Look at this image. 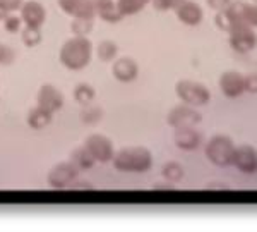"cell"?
I'll list each match as a JSON object with an SVG mask.
<instances>
[{
  "mask_svg": "<svg viewBox=\"0 0 257 232\" xmlns=\"http://www.w3.org/2000/svg\"><path fill=\"white\" fill-rule=\"evenodd\" d=\"M93 59V43L88 36H76L65 40L59 50V60L69 71H82Z\"/></svg>",
  "mask_w": 257,
  "mask_h": 232,
  "instance_id": "6da1fadb",
  "label": "cell"
},
{
  "mask_svg": "<svg viewBox=\"0 0 257 232\" xmlns=\"http://www.w3.org/2000/svg\"><path fill=\"white\" fill-rule=\"evenodd\" d=\"M111 162L118 172L143 174L153 167V153L146 146H125L115 151Z\"/></svg>",
  "mask_w": 257,
  "mask_h": 232,
  "instance_id": "7a4b0ae2",
  "label": "cell"
},
{
  "mask_svg": "<svg viewBox=\"0 0 257 232\" xmlns=\"http://www.w3.org/2000/svg\"><path fill=\"white\" fill-rule=\"evenodd\" d=\"M233 151H235V144L225 134L213 136L209 139V143L206 144V157H208V160L213 165L221 169L231 165V162H233Z\"/></svg>",
  "mask_w": 257,
  "mask_h": 232,
  "instance_id": "3957f363",
  "label": "cell"
},
{
  "mask_svg": "<svg viewBox=\"0 0 257 232\" xmlns=\"http://www.w3.org/2000/svg\"><path fill=\"white\" fill-rule=\"evenodd\" d=\"M230 35V47L238 53H247L257 47V36L252 26H248L243 19H235Z\"/></svg>",
  "mask_w": 257,
  "mask_h": 232,
  "instance_id": "277c9868",
  "label": "cell"
},
{
  "mask_svg": "<svg viewBox=\"0 0 257 232\" xmlns=\"http://www.w3.org/2000/svg\"><path fill=\"white\" fill-rule=\"evenodd\" d=\"M175 93L182 102L192 107L206 105L211 100V91L202 83L190 81V80L178 81L175 85Z\"/></svg>",
  "mask_w": 257,
  "mask_h": 232,
  "instance_id": "5b68a950",
  "label": "cell"
},
{
  "mask_svg": "<svg viewBox=\"0 0 257 232\" xmlns=\"http://www.w3.org/2000/svg\"><path fill=\"white\" fill-rule=\"evenodd\" d=\"M79 177V169L72 162H60L50 169L47 181L48 186L53 189H67L72 186V182Z\"/></svg>",
  "mask_w": 257,
  "mask_h": 232,
  "instance_id": "8992f818",
  "label": "cell"
},
{
  "mask_svg": "<svg viewBox=\"0 0 257 232\" xmlns=\"http://www.w3.org/2000/svg\"><path fill=\"white\" fill-rule=\"evenodd\" d=\"M84 146L89 150L93 159L96 160V164L98 162L99 164H108L115 155V146L111 143V139L105 134H99V132L89 134L84 139Z\"/></svg>",
  "mask_w": 257,
  "mask_h": 232,
  "instance_id": "52a82bcc",
  "label": "cell"
},
{
  "mask_svg": "<svg viewBox=\"0 0 257 232\" xmlns=\"http://www.w3.org/2000/svg\"><path fill=\"white\" fill-rule=\"evenodd\" d=\"M201 121V112H197L196 107L187 105V103H180V105L173 107L167 115L168 126L173 127V129H177V127H194Z\"/></svg>",
  "mask_w": 257,
  "mask_h": 232,
  "instance_id": "ba28073f",
  "label": "cell"
},
{
  "mask_svg": "<svg viewBox=\"0 0 257 232\" xmlns=\"http://www.w3.org/2000/svg\"><path fill=\"white\" fill-rule=\"evenodd\" d=\"M64 93L57 86H53L52 83H45V85L40 86L38 95H36V105L41 107V109L55 115L64 107Z\"/></svg>",
  "mask_w": 257,
  "mask_h": 232,
  "instance_id": "9c48e42d",
  "label": "cell"
},
{
  "mask_svg": "<svg viewBox=\"0 0 257 232\" xmlns=\"http://www.w3.org/2000/svg\"><path fill=\"white\" fill-rule=\"evenodd\" d=\"M19 16L23 19L24 26L41 28L47 21V9L38 0H24L23 7L19 9Z\"/></svg>",
  "mask_w": 257,
  "mask_h": 232,
  "instance_id": "30bf717a",
  "label": "cell"
},
{
  "mask_svg": "<svg viewBox=\"0 0 257 232\" xmlns=\"http://www.w3.org/2000/svg\"><path fill=\"white\" fill-rule=\"evenodd\" d=\"M231 165L237 167L242 174H255L257 172V150L254 146H250V144L235 146Z\"/></svg>",
  "mask_w": 257,
  "mask_h": 232,
  "instance_id": "8fae6325",
  "label": "cell"
},
{
  "mask_svg": "<svg viewBox=\"0 0 257 232\" xmlns=\"http://www.w3.org/2000/svg\"><path fill=\"white\" fill-rule=\"evenodd\" d=\"M111 74L120 83H132L139 76V65L132 57H117L113 60Z\"/></svg>",
  "mask_w": 257,
  "mask_h": 232,
  "instance_id": "7c38bea8",
  "label": "cell"
},
{
  "mask_svg": "<svg viewBox=\"0 0 257 232\" xmlns=\"http://www.w3.org/2000/svg\"><path fill=\"white\" fill-rule=\"evenodd\" d=\"M243 80H245V76H242V74L237 71H225L221 74V78H219L221 93L225 95L226 98H238L240 95L245 91Z\"/></svg>",
  "mask_w": 257,
  "mask_h": 232,
  "instance_id": "4fadbf2b",
  "label": "cell"
},
{
  "mask_svg": "<svg viewBox=\"0 0 257 232\" xmlns=\"http://www.w3.org/2000/svg\"><path fill=\"white\" fill-rule=\"evenodd\" d=\"M57 4L70 18H96L93 0H57Z\"/></svg>",
  "mask_w": 257,
  "mask_h": 232,
  "instance_id": "5bb4252c",
  "label": "cell"
},
{
  "mask_svg": "<svg viewBox=\"0 0 257 232\" xmlns=\"http://www.w3.org/2000/svg\"><path fill=\"white\" fill-rule=\"evenodd\" d=\"M175 14L177 19L180 23L187 24V26H197V24H201L202 18H204L202 7L197 2H194V0H184L180 6L175 7Z\"/></svg>",
  "mask_w": 257,
  "mask_h": 232,
  "instance_id": "9a60e30c",
  "label": "cell"
},
{
  "mask_svg": "<svg viewBox=\"0 0 257 232\" xmlns=\"http://www.w3.org/2000/svg\"><path fill=\"white\" fill-rule=\"evenodd\" d=\"M173 141L180 150L192 151L201 144V132L196 127H177L173 132Z\"/></svg>",
  "mask_w": 257,
  "mask_h": 232,
  "instance_id": "2e32d148",
  "label": "cell"
},
{
  "mask_svg": "<svg viewBox=\"0 0 257 232\" xmlns=\"http://www.w3.org/2000/svg\"><path fill=\"white\" fill-rule=\"evenodd\" d=\"M93 6L98 18L106 23H118L123 19L118 9V0H93Z\"/></svg>",
  "mask_w": 257,
  "mask_h": 232,
  "instance_id": "e0dca14e",
  "label": "cell"
},
{
  "mask_svg": "<svg viewBox=\"0 0 257 232\" xmlns=\"http://www.w3.org/2000/svg\"><path fill=\"white\" fill-rule=\"evenodd\" d=\"M228 9H230L235 19H243L248 26L257 28V4L231 2Z\"/></svg>",
  "mask_w": 257,
  "mask_h": 232,
  "instance_id": "ac0fdd59",
  "label": "cell"
},
{
  "mask_svg": "<svg viewBox=\"0 0 257 232\" xmlns=\"http://www.w3.org/2000/svg\"><path fill=\"white\" fill-rule=\"evenodd\" d=\"M52 121H53V114H50V112L41 109L38 105L33 107V109L28 112V117H26L28 126L35 131H41V129H45V127H48L50 124H52Z\"/></svg>",
  "mask_w": 257,
  "mask_h": 232,
  "instance_id": "d6986e66",
  "label": "cell"
},
{
  "mask_svg": "<svg viewBox=\"0 0 257 232\" xmlns=\"http://www.w3.org/2000/svg\"><path fill=\"white\" fill-rule=\"evenodd\" d=\"M69 160L72 162L79 171H91V169L94 167V164H96V160L93 159V155H91L89 150L84 146V144L74 148V150L70 151Z\"/></svg>",
  "mask_w": 257,
  "mask_h": 232,
  "instance_id": "ffe728a7",
  "label": "cell"
},
{
  "mask_svg": "<svg viewBox=\"0 0 257 232\" xmlns=\"http://www.w3.org/2000/svg\"><path fill=\"white\" fill-rule=\"evenodd\" d=\"M96 55L101 62H113L118 55V45L113 40H103L96 47Z\"/></svg>",
  "mask_w": 257,
  "mask_h": 232,
  "instance_id": "44dd1931",
  "label": "cell"
},
{
  "mask_svg": "<svg viewBox=\"0 0 257 232\" xmlns=\"http://www.w3.org/2000/svg\"><path fill=\"white\" fill-rule=\"evenodd\" d=\"M96 98V90L94 86H91L89 83H79V85L74 88V100L81 105H88Z\"/></svg>",
  "mask_w": 257,
  "mask_h": 232,
  "instance_id": "7402d4cb",
  "label": "cell"
},
{
  "mask_svg": "<svg viewBox=\"0 0 257 232\" xmlns=\"http://www.w3.org/2000/svg\"><path fill=\"white\" fill-rule=\"evenodd\" d=\"M21 41L24 43V47L28 48H35L43 41V33H41V28H30L24 26L21 30Z\"/></svg>",
  "mask_w": 257,
  "mask_h": 232,
  "instance_id": "603a6c76",
  "label": "cell"
},
{
  "mask_svg": "<svg viewBox=\"0 0 257 232\" xmlns=\"http://www.w3.org/2000/svg\"><path fill=\"white\" fill-rule=\"evenodd\" d=\"M79 119L86 126H94V124H98L103 119V109L98 105H93V103H88V105H84V109L81 110Z\"/></svg>",
  "mask_w": 257,
  "mask_h": 232,
  "instance_id": "cb8c5ba5",
  "label": "cell"
},
{
  "mask_svg": "<svg viewBox=\"0 0 257 232\" xmlns=\"http://www.w3.org/2000/svg\"><path fill=\"white\" fill-rule=\"evenodd\" d=\"M94 28V18H72L70 31L76 36H88Z\"/></svg>",
  "mask_w": 257,
  "mask_h": 232,
  "instance_id": "d4e9b609",
  "label": "cell"
},
{
  "mask_svg": "<svg viewBox=\"0 0 257 232\" xmlns=\"http://www.w3.org/2000/svg\"><path fill=\"white\" fill-rule=\"evenodd\" d=\"M151 0H118V9L122 16H134L148 6Z\"/></svg>",
  "mask_w": 257,
  "mask_h": 232,
  "instance_id": "484cf974",
  "label": "cell"
},
{
  "mask_svg": "<svg viewBox=\"0 0 257 232\" xmlns=\"http://www.w3.org/2000/svg\"><path fill=\"white\" fill-rule=\"evenodd\" d=\"M161 174H163L165 181L175 184V182L182 181V177H184V167H182L178 162H167V164L163 165Z\"/></svg>",
  "mask_w": 257,
  "mask_h": 232,
  "instance_id": "4316f807",
  "label": "cell"
},
{
  "mask_svg": "<svg viewBox=\"0 0 257 232\" xmlns=\"http://www.w3.org/2000/svg\"><path fill=\"white\" fill-rule=\"evenodd\" d=\"M235 23V18L233 14L230 12V9H223V11H218V14L214 16V24L218 26V30L221 31H230L231 26Z\"/></svg>",
  "mask_w": 257,
  "mask_h": 232,
  "instance_id": "83f0119b",
  "label": "cell"
},
{
  "mask_svg": "<svg viewBox=\"0 0 257 232\" xmlns=\"http://www.w3.org/2000/svg\"><path fill=\"white\" fill-rule=\"evenodd\" d=\"M4 28H6L7 33H21L23 30V19H21L19 14H16V12H11V14H7L6 18H4Z\"/></svg>",
  "mask_w": 257,
  "mask_h": 232,
  "instance_id": "f1b7e54d",
  "label": "cell"
},
{
  "mask_svg": "<svg viewBox=\"0 0 257 232\" xmlns=\"http://www.w3.org/2000/svg\"><path fill=\"white\" fill-rule=\"evenodd\" d=\"M16 59V52L11 47L0 43V65H9Z\"/></svg>",
  "mask_w": 257,
  "mask_h": 232,
  "instance_id": "f546056e",
  "label": "cell"
},
{
  "mask_svg": "<svg viewBox=\"0 0 257 232\" xmlns=\"http://www.w3.org/2000/svg\"><path fill=\"white\" fill-rule=\"evenodd\" d=\"M153 6H155V9L158 11H175L177 6H180L184 0H151Z\"/></svg>",
  "mask_w": 257,
  "mask_h": 232,
  "instance_id": "4dcf8cb0",
  "label": "cell"
},
{
  "mask_svg": "<svg viewBox=\"0 0 257 232\" xmlns=\"http://www.w3.org/2000/svg\"><path fill=\"white\" fill-rule=\"evenodd\" d=\"M24 0H0V9L7 14L11 12H19V9L23 7Z\"/></svg>",
  "mask_w": 257,
  "mask_h": 232,
  "instance_id": "1f68e13d",
  "label": "cell"
},
{
  "mask_svg": "<svg viewBox=\"0 0 257 232\" xmlns=\"http://www.w3.org/2000/svg\"><path fill=\"white\" fill-rule=\"evenodd\" d=\"M243 86H245V91H248V93H257V72L245 76Z\"/></svg>",
  "mask_w": 257,
  "mask_h": 232,
  "instance_id": "d6a6232c",
  "label": "cell"
},
{
  "mask_svg": "<svg viewBox=\"0 0 257 232\" xmlns=\"http://www.w3.org/2000/svg\"><path fill=\"white\" fill-rule=\"evenodd\" d=\"M208 2V6L211 7L213 11H223V9H228L231 4V0H206Z\"/></svg>",
  "mask_w": 257,
  "mask_h": 232,
  "instance_id": "836d02e7",
  "label": "cell"
},
{
  "mask_svg": "<svg viewBox=\"0 0 257 232\" xmlns=\"http://www.w3.org/2000/svg\"><path fill=\"white\" fill-rule=\"evenodd\" d=\"M230 188L228 184H225V182H219V181H214V182H209L208 186H206V189H211V191H219V189H223V191H226V189Z\"/></svg>",
  "mask_w": 257,
  "mask_h": 232,
  "instance_id": "e575fe53",
  "label": "cell"
},
{
  "mask_svg": "<svg viewBox=\"0 0 257 232\" xmlns=\"http://www.w3.org/2000/svg\"><path fill=\"white\" fill-rule=\"evenodd\" d=\"M155 189H173V184L172 182H168V184H156Z\"/></svg>",
  "mask_w": 257,
  "mask_h": 232,
  "instance_id": "d590c367",
  "label": "cell"
},
{
  "mask_svg": "<svg viewBox=\"0 0 257 232\" xmlns=\"http://www.w3.org/2000/svg\"><path fill=\"white\" fill-rule=\"evenodd\" d=\"M7 16V12H4L2 9H0V21H4V18Z\"/></svg>",
  "mask_w": 257,
  "mask_h": 232,
  "instance_id": "8d00e7d4",
  "label": "cell"
},
{
  "mask_svg": "<svg viewBox=\"0 0 257 232\" xmlns=\"http://www.w3.org/2000/svg\"><path fill=\"white\" fill-rule=\"evenodd\" d=\"M254 2H255V4H257V0H254Z\"/></svg>",
  "mask_w": 257,
  "mask_h": 232,
  "instance_id": "74e56055",
  "label": "cell"
}]
</instances>
